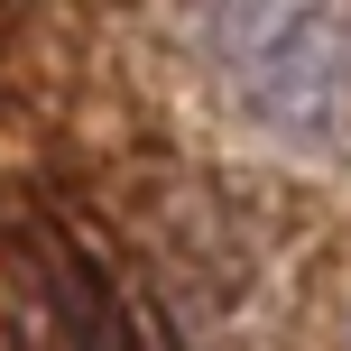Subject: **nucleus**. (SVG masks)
Returning a JSON list of instances; mask_svg holds the SVG:
<instances>
[{
	"label": "nucleus",
	"instance_id": "1",
	"mask_svg": "<svg viewBox=\"0 0 351 351\" xmlns=\"http://www.w3.org/2000/svg\"><path fill=\"white\" fill-rule=\"evenodd\" d=\"M194 28L268 139L351 158V10H204Z\"/></svg>",
	"mask_w": 351,
	"mask_h": 351
}]
</instances>
